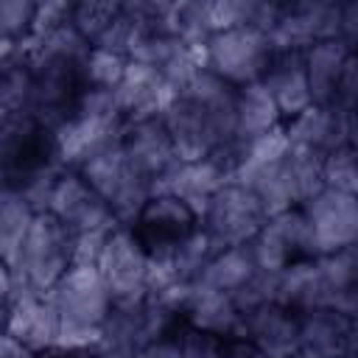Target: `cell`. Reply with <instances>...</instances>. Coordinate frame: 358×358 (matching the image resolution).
Segmentation results:
<instances>
[{
    "mask_svg": "<svg viewBox=\"0 0 358 358\" xmlns=\"http://www.w3.org/2000/svg\"><path fill=\"white\" fill-rule=\"evenodd\" d=\"M34 210L25 204V199L17 190L0 187V260L11 268L20 246L25 241V232L34 221Z\"/></svg>",
    "mask_w": 358,
    "mask_h": 358,
    "instance_id": "obj_27",
    "label": "cell"
},
{
    "mask_svg": "<svg viewBox=\"0 0 358 358\" xmlns=\"http://www.w3.org/2000/svg\"><path fill=\"white\" fill-rule=\"evenodd\" d=\"M277 302L296 313L333 305V291L327 288L316 257L291 263L277 274Z\"/></svg>",
    "mask_w": 358,
    "mask_h": 358,
    "instance_id": "obj_23",
    "label": "cell"
},
{
    "mask_svg": "<svg viewBox=\"0 0 358 358\" xmlns=\"http://www.w3.org/2000/svg\"><path fill=\"white\" fill-rule=\"evenodd\" d=\"M204 59L207 70H213L218 78L232 87H243L263 78L271 59V45L260 28L238 25L213 34L204 45Z\"/></svg>",
    "mask_w": 358,
    "mask_h": 358,
    "instance_id": "obj_6",
    "label": "cell"
},
{
    "mask_svg": "<svg viewBox=\"0 0 358 358\" xmlns=\"http://www.w3.org/2000/svg\"><path fill=\"white\" fill-rule=\"evenodd\" d=\"M101 358H137V355L129 350H106V352H101Z\"/></svg>",
    "mask_w": 358,
    "mask_h": 358,
    "instance_id": "obj_38",
    "label": "cell"
},
{
    "mask_svg": "<svg viewBox=\"0 0 358 358\" xmlns=\"http://www.w3.org/2000/svg\"><path fill=\"white\" fill-rule=\"evenodd\" d=\"M34 14H36L34 3H20V0L0 3V31L11 39L25 36L34 28Z\"/></svg>",
    "mask_w": 358,
    "mask_h": 358,
    "instance_id": "obj_32",
    "label": "cell"
},
{
    "mask_svg": "<svg viewBox=\"0 0 358 358\" xmlns=\"http://www.w3.org/2000/svg\"><path fill=\"white\" fill-rule=\"evenodd\" d=\"M123 70H126V59L103 48H90L84 59V76L92 90H115L117 81L123 78Z\"/></svg>",
    "mask_w": 358,
    "mask_h": 358,
    "instance_id": "obj_30",
    "label": "cell"
},
{
    "mask_svg": "<svg viewBox=\"0 0 358 358\" xmlns=\"http://www.w3.org/2000/svg\"><path fill=\"white\" fill-rule=\"evenodd\" d=\"M182 341V355L185 358H221V347H224V336L199 330V327H187Z\"/></svg>",
    "mask_w": 358,
    "mask_h": 358,
    "instance_id": "obj_33",
    "label": "cell"
},
{
    "mask_svg": "<svg viewBox=\"0 0 358 358\" xmlns=\"http://www.w3.org/2000/svg\"><path fill=\"white\" fill-rule=\"evenodd\" d=\"M255 260L257 271L266 274H280L285 266L299 263V260H313V238L305 215L299 210H288L280 215H271L263 229L246 243Z\"/></svg>",
    "mask_w": 358,
    "mask_h": 358,
    "instance_id": "obj_9",
    "label": "cell"
},
{
    "mask_svg": "<svg viewBox=\"0 0 358 358\" xmlns=\"http://www.w3.org/2000/svg\"><path fill=\"white\" fill-rule=\"evenodd\" d=\"M115 103L120 109V115L134 117H151V115H162L165 106L179 95L165 76L143 62H126L123 78L117 81V87L112 90Z\"/></svg>",
    "mask_w": 358,
    "mask_h": 358,
    "instance_id": "obj_16",
    "label": "cell"
},
{
    "mask_svg": "<svg viewBox=\"0 0 358 358\" xmlns=\"http://www.w3.org/2000/svg\"><path fill=\"white\" fill-rule=\"evenodd\" d=\"M123 115L115 103L112 90H87L67 123L56 134V151L62 165H81L98 148L120 140Z\"/></svg>",
    "mask_w": 358,
    "mask_h": 358,
    "instance_id": "obj_5",
    "label": "cell"
},
{
    "mask_svg": "<svg viewBox=\"0 0 358 358\" xmlns=\"http://www.w3.org/2000/svg\"><path fill=\"white\" fill-rule=\"evenodd\" d=\"M280 109L263 81H252L235 90V129L238 137H260L280 126Z\"/></svg>",
    "mask_w": 358,
    "mask_h": 358,
    "instance_id": "obj_24",
    "label": "cell"
},
{
    "mask_svg": "<svg viewBox=\"0 0 358 358\" xmlns=\"http://www.w3.org/2000/svg\"><path fill=\"white\" fill-rule=\"evenodd\" d=\"M34 358H101V352L95 347H48V350H39L34 352Z\"/></svg>",
    "mask_w": 358,
    "mask_h": 358,
    "instance_id": "obj_36",
    "label": "cell"
},
{
    "mask_svg": "<svg viewBox=\"0 0 358 358\" xmlns=\"http://www.w3.org/2000/svg\"><path fill=\"white\" fill-rule=\"evenodd\" d=\"M316 263H319V271H322L327 288L333 291V296L355 288V274H358L355 246H347V249H338L330 255H319Z\"/></svg>",
    "mask_w": 358,
    "mask_h": 358,
    "instance_id": "obj_29",
    "label": "cell"
},
{
    "mask_svg": "<svg viewBox=\"0 0 358 358\" xmlns=\"http://www.w3.org/2000/svg\"><path fill=\"white\" fill-rule=\"evenodd\" d=\"M324 154L319 148H305V145H288L285 151V165L296 187L299 201H310L316 193L324 190Z\"/></svg>",
    "mask_w": 358,
    "mask_h": 358,
    "instance_id": "obj_28",
    "label": "cell"
},
{
    "mask_svg": "<svg viewBox=\"0 0 358 358\" xmlns=\"http://www.w3.org/2000/svg\"><path fill=\"white\" fill-rule=\"evenodd\" d=\"M6 333L14 336L31 352L56 347L62 338V319L50 296L14 288L6 308Z\"/></svg>",
    "mask_w": 358,
    "mask_h": 358,
    "instance_id": "obj_14",
    "label": "cell"
},
{
    "mask_svg": "<svg viewBox=\"0 0 358 358\" xmlns=\"http://www.w3.org/2000/svg\"><path fill=\"white\" fill-rule=\"evenodd\" d=\"M255 260H252V252L249 246H227V249H218L210 263L204 266V271L199 274V285H207V288H215V291H224V294H235L252 274H255Z\"/></svg>",
    "mask_w": 358,
    "mask_h": 358,
    "instance_id": "obj_26",
    "label": "cell"
},
{
    "mask_svg": "<svg viewBox=\"0 0 358 358\" xmlns=\"http://www.w3.org/2000/svg\"><path fill=\"white\" fill-rule=\"evenodd\" d=\"M62 168L56 134L36 123L28 109L0 120V187L22 190Z\"/></svg>",
    "mask_w": 358,
    "mask_h": 358,
    "instance_id": "obj_3",
    "label": "cell"
},
{
    "mask_svg": "<svg viewBox=\"0 0 358 358\" xmlns=\"http://www.w3.org/2000/svg\"><path fill=\"white\" fill-rule=\"evenodd\" d=\"M260 81L268 87L280 115L294 117L313 106L305 76V50H271V59Z\"/></svg>",
    "mask_w": 358,
    "mask_h": 358,
    "instance_id": "obj_19",
    "label": "cell"
},
{
    "mask_svg": "<svg viewBox=\"0 0 358 358\" xmlns=\"http://www.w3.org/2000/svg\"><path fill=\"white\" fill-rule=\"evenodd\" d=\"M134 355L137 358H185L179 338H157V341H148Z\"/></svg>",
    "mask_w": 358,
    "mask_h": 358,
    "instance_id": "obj_34",
    "label": "cell"
},
{
    "mask_svg": "<svg viewBox=\"0 0 358 358\" xmlns=\"http://www.w3.org/2000/svg\"><path fill=\"white\" fill-rule=\"evenodd\" d=\"M48 213L56 215L62 224H67L76 235L115 229L109 204L78 173H62L56 179L50 201H48Z\"/></svg>",
    "mask_w": 358,
    "mask_h": 358,
    "instance_id": "obj_13",
    "label": "cell"
},
{
    "mask_svg": "<svg viewBox=\"0 0 358 358\" xmlns=\"http://www.w3.org/2000/svg\"><path fill=\"white\" fill-rule=\"evenodd\" d=\"M243 185L257 196V201H260V207L268 218L280 215V213H288L294 207V201H299L294 179H291L288 165H285V154L280 159L263 165L260 171H255Z\"/></svg>",
    "mask_w": 358,
    "mask_h": 358,
    "instance_id": "obj_25",
    "label": "cell"
},
{
    "mask_svg": "<svg viewBox=\"0 0 358 358\" xmlns=\"http://www.w3.org/2000/svg\"><path fill=\"white\" fill-rule=\"evenodd\" d=\"M50 302L62 319V347H92V341H101L112 296L95 263H73L50 288Z\"/></svg>",
    "mask_w": 358,
    "mask_h": 358,
    "instance_id": "obj_1",
    "label": "cell"
},
{
    "mask_svg": "<svg viewBox=\"0 0 358 358\" xmlns=\"http://www.w3.org/2000/svg\"><path fill=\"white\" fill-rule=\"evenodd\" d=\"M358 171H355V154L352 145H338L324 154V187L355 196Z\"/></svg>",
    "mask_w": 358,
    "mask_h": 358,
    "instance_id": "obj_31",
    "label": "cell"
},
{
    "mask_svg": "<svg viewBox=\"0 0 358 358\" xmlns=\"http://www.w3.org/2000/svg\"><path fill=\"white\" fill-rule=\"evenodd\" d=\"M120 148L126 154L129 168L143 176L151 187L179 165L159 115L129 120V126H123L120 131Z\"/></svg>",
    "mask_w": 358,
    "mask_h": 358,
    "instance_id": "obj_12",
    "label": "cell"
},
{
    "mask_svg": "<svg viewBox=\"0 0 358 358\" xmlns=\"http://www.w3.org/2000/svg\"><path fill=\"white\" fill-rule=\"evenodd\" d=\"M291 358H313V355H308V352H305V350H296V352H294V355H291Z\"/></svg>",
    "mask_w": 358,
    "mask_h": 358,
    "instance_id": "obj_39",
    "label": "cell"
},
{
    "mask_svg": "<svg viewBox=\"0 0 358 358\" xmlns=\"http://www.w3.org/2000/svg\"><path fill=\"white\" fill-rule=\"evenodd\" d=\"M159 117H162V126L171 137V145L179 162H199L215 151L218 143H215L207 115L196 103L185 101L182 95H176Z\"/></svg>",
    "mask_w": 358,
    "mask_h": 358,
    "instance_id": "obj_17",
    "label": "cell"
},
{
    "mask_svg": "<svg viewBox=\"0 0 358 358\" xmlns=\"http://www.w3.org/2000/svg\"><path fill=\"white\" fill-rule=\"evenodd\" d=\"M76 260V232L50 213H36L11 266L14 288L45 294Z\"/></svg>",
    "mask_w": 358,
    "mask_h": 358,
    "instance_id": "obj_2",
    "label": "cell"
},
{
    "mask_svg": "<svg viewBox=\"0 0 358 358\" xmlns=\"http://www.w3.org/2000/svg\"><path fill=\"white\" fill-rule=\"evenodd\" d=\"M137 246L151 257L162 260L176 252V246L199 229V215L171 193H154L131 227H126Z\"/></svg>",
    "mask_w": 358,
    "mask_h": 358,
    "instance_id": "obj_8",
    "label": "cell"
},
{
    "mask_svg": "<svg viewBox=\"0 0 358 358\" xmlns=\"http://www.w3.org/2000/svg\"><path fill=\"white\" fill-rule=\"evenodd\" d=\"M221 358H268V355H263V352H260L249 338H243V336H224Z\"/></svg>",
    "mask_w": 358,
    "mask_h": 358,
    "instance_id": "obj_35",
    "label": "cell"
},
{
    "mask_svg": "<svg viewBox=\"0 0 358 358\" xmlns=\"http://www.w3.org/2000/svg\"><path fill=\"white\" fill-rule=\"evenodd\" d=\"M352 316L333 308L299 313V350L313 358H352Z\"/></svg>",
    "mask_w": 358,
    "mask_h": 358,
    "instance_id": "obj_18",
    "label": "cell"
},
{
    "mask_svg": "<svg viewBox=\"0 0 358 358\" xmlns=\"http://www.w3.org/2000/svg\"><path fill=\"white\" fill-rule=\"evenodd\" d=\"M352 59L350 45L341 42L338 36L333 39H319L305 50V76H308V90H310V103L313 106H330L338 78Z\"/></svg>",
    "mask_w": 358,
    "mask_h": 358,
    "instance_id": "obj_22",
    "label": "cell"
},
{
    "mask_svg": "<svg viewBox=\"0 0 358 358\" xmlns=\"http://www.w3.org/2000/svg\"><path fill=\"white\" fill-rule=\"evenodd\" d=\"M31 70V92H28V115L45 129L56 131L67 123L90 90L84 76V59L70 56H22Z\"/></svg>",
    "mask_w": 358,
    "mask_h": 358,
    "instance_id": "obj_4",
    "label": "cell"
},
{
    "mask_svg": "<svg viewBox=\"0 0 358 358\" xmlns=\"http://www.w3.org/2000/svg\"><path fill=\"white\" fill-rule=\"evenodd\" d=\"M302 215H305V221L310 227L316 257L338 252V249H347V246H355V235H358V204H355V196L324 187L310 201H305Z\"/></svg>",
    "mask_w": 358,
    "mask_h": 358,
    "instance_id": "obj_11",
    "label": "cell"
},
{
    "mask_svg": "<svg viewBox=\"0 0 358 358\" xmlns=\"http://www.w3.org/2000/svg\"><path fill=\"white\" fill-rule=\"evenodd\" d=\"M185 316L190 327L215 333V336H241V310L235 308L232 296L199 282H190L182 299Z\"/></svg>",
    "mask_w": 358,
    "mask_h": 358,
    "instance_id": "obj_21",
    "label": "cell"
},
{
    "mask_svg": "<svg viewBox=\"0 0 358 358\" xmlns=\"http://www.w3.org/2000/svg\"><path fill=\"white\" fill-rule=\"evenodd\" d=\"M201 218H204L201 229L207 232L215 249L249 243L268 221L257 196L246 185H238V182L221 185L207 201Z\"/></svg>",
    "mask_w": 358,
    "mask_h": 358,
    "instance_id": "obj_7",
    "label": "cell"
},
{
    "mask_svg": "<svg viewBox=\"0 0 358 358\" xmlns=\"http://www.w3.org/2000/svg\"><path fill=\"white\" fill-rule=\"evenodd\" d=\"M95 268L112 296V302H131L145 296L148 255L137 246L126 227H115L95 260Z\"/></svg>",
    "mask_w": 358,
    "mask_h": 358,
    "instance_id": "obj_10",
    "label": "cell"
},
{
    "mask_svg": "<svg viewBox=\"0 0 358 358\" xmlns=\"http://www.w3.org/2000/svg\"><path fill=\"white\" fill-rule=\"evenodd\" d=\"M11 291H14V277H11V268L0 260V310L8 308V299H11Z\"/></svg>",
    "mask_w": 358,
    "mask_h": 358,
    "instance_id": "obj_37",
    "label": "cell"
},
{
    "mask_svg": "<svg viewBox=\"0 0 358 358\" xmlns=\"http://www.w3.org/2000/svg\"><path fill=\"white\" fill-rule=\"evenodd\" d=\"M241 336L268 358H291L299 350V313L268 302L241 316Z\"/></svg>",
    "mask_w": 358,
    "mask_h": 358,
    "instance_id": "obj_15",
    "label": "cell"
},
{
    "mask_svg": "<svg viewBox=\"0 0 358 358\" xmlns=\"http://www.w3.org/2000/svg\"><path fill=\"white\" fill-rule=\"evenodd\" d=\"M227 182H229V176L221 171V165L215 159L204 157L199 162H179L168 176H162L151 187V193H171V196L182 199L201 218L213 193Z\"/></svg>",
    "mask_w": 358,
    "mask_h": 358,
    "instance_id": "obj_20",
    "label": "cell"
}]
</instances>
